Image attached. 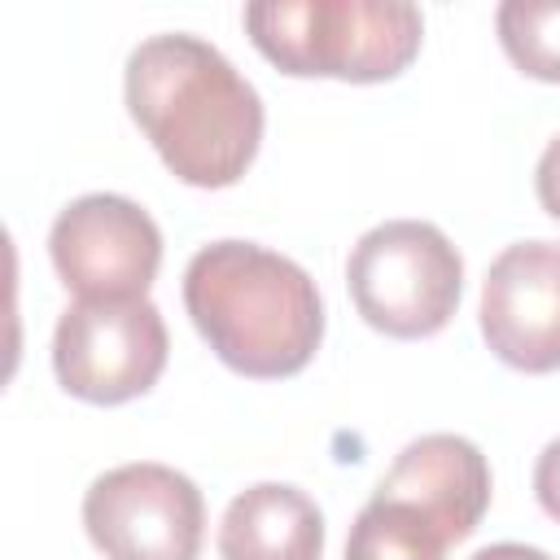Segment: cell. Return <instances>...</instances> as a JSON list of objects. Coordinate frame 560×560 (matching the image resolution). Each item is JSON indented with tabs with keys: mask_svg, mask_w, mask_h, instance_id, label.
I'll return each mask as SVG.
<instances>
[{
	"mask_svg": "<svg viewBox=\"0 0 560 560\" xmlns=\"http://www.w3.org/2000/svg\"><path fill=\"white\" fill-rule=\"evenodd\" d=\"M494 26L508 61L521 74L560 83V0H503Z\"/></svg>",
	"mask_w": 560,
	"mask_h": 560,
	"instance_id": "obj_12",
	"label": "cell"
},
{
	"mask_svg": "<svg viewBox=\"0 0 560 560\" xmlns=\"http://www.w3.org/2000/svg\"><path fill=\"white\" fill-rule=\"evenodd\" d=\"M534 192H538V206L560 223V136L547 140V149L534 166Z\"/></svg>",
	"mask_w": 560,
	"mask_h": 560,
	"instance_id": "obj_14",
	"label": "cell"
},
{
	"mask_svg": "<svg viewBox=\"0 0 560 560\" xmlns=\"http://www.w3.org/2000/svg\"><path fill=\"white\" fill-rule=\"evenodd\" d=\"M122 96L162 166L192 188H228L258 158L262 101L254 83L197 35L171 31L140 39L122 70Z\"/></svg>",
	"mask_w": 560,
	"mask_h": 560,
	"instance_id": "obj_1",
	"label": "cell"
},
{
	"mask_svg": "<svg viewBox=\"0 0 560 560\" xmlns=\"http://www.w3.org/2000/svg\"><path fill=\"white\" fill-rule=\"evenodd\" d=\"M61 284L79 298H144L162 267V232L131 197H74L48 232Z\"/></svg>",
	"mask_w": 560,
	"mask_h": 560,
	"instance_id": "obj_7",
	"label": "cell"
},
{
	"mask_svg": "<svg viewBox=\"0 0 560 560\" xmlns=\"http://www.w3.org/2000/svg\"><path fill=\"white\" fill-rule=\"evenodd\" d=\"M223 560H319L324 512L315 499L284 481H258L241 490L219 521Z\"/></svg>",
	"mask_w": 560,
	"mask_h": 560,
	"instance_id": "obj_10",
	"label": "cell"
},
{
	"mask_svg": "<svg viewBox=\"0 0 560 560\" xmlns=\"http://www.w3.org/2000/svg\"><path fill=\"white\" fill-rule=\"evenodd\" d=\"M534 494H538V508L560 525V438H551L534 464Z\"/></svg>",
	"mask_w": 560,
	"mask_h": 560,
	"instance_id": "obj_13",
	"label": "cell"
},
{
	"mask_svg": "<svg viewBox=\"0 0 560 560\" xmlns=\"http://www.w3.org/2000/svg\"><path fill=\"white\" fill-rule=\"evenodd\" d=\"M472 560H551L542 547H525V542H494V547H481Z\"/></svg>",
	"mask_w": 560,
	"mask_h": 560,
	"instance_id": "obj_15",
	"label": "cell"
},
{
	"mask_svg": "<svg viewBox=\"0 0 560 560\" xmlns=\"http://www.w3.org/2000/svg\"><path fill=\"white\" fill-rule=\"evenodd\" d=\"M254 48L293 79L385 83L424 39L416 4L402 0H267L245 9Z\"/></svg>",
	"mask_w": 560,
	"mask_h": 560,
	"instance_id": "obj_3",
	"label": "cell"
},
{
	"mask_svg": "<svg viewBox=\"0 0 560 560\" xmlns=\"http://www.w3.org/2000/svg\"><path fill=\"white\" fill-rule=\"evenodd\" d=\"M166 350V324L149 298H79L57 319L52 372L66 394L118 407L158 385Z\"/></svg>",
	"mask_w": 560,
	"mask_h": 560,
	"instance_id": "obj_5",
	"label": "cell"
},
{
	"mask_svg": "<svg viewBox=\"0 0 560 560\" xmlns=\"http://www.w3.org/2000/svg\"><path fill=\"white\" fill-rule=\"evenodd\" d=\"M83 529L105 560H197L206 503L192 477L166 464H118L88 486Z\"/></svg>",
	"mask_w": 560,
	"mask_h": 560,
	"instance_id": "obj_6",
	"label": "cell"
},
{
	"mask_svg": "<svg viewBox=\"0 0 560 560\" xmlns=\"http://www.w3.org/2000/svg\"><path fill=\"white\" fill-rule=\"evenodd\" d=\"M446 538L407 503L368 499L350 525L346 560H442Z\"/></svg>",
	"mask_w": 560,
	"mask_h": 560,
	"instance_id": "obj_11",
	"label": "cell"
},
{
	"mask_svg": "<svg viewBox=\"0 0 560 560\" xmlns=\"http://www.w3.org/2000/svg\"><path fill=\"white\" fill-rule=\"evenodd\" d=\"M346 284L363 324L398 341H420L451 324L464 293V258L442 228L389 219L359 236Z\"/></svg>",
	"mask_w": 560,
	"mask_h": 560,
	"instance_id": "obj_4",
	"label": "cell"
},
{
	"mask_svg": "<svg viewBox=\"0 0 560 560\" xmlns=\"http://www.w3.org/2000/svg\"><path fill=\"white\" fill-rule=\"evenodd\" d=\"M184 306L223 368L254 381L302 372L324 341L315 280L254 241L201 245L184 267Z\"/></svg>",
	"mask_w": 560,
	"mask_h": 560,
	"instance_id": "obj_2",
	"label": "cell"
},
{
	"mask_svg": "<svg viewBox=\"0 0 560 560\" xmlns=\"http://www.w3.org/2000/svg\"><path fill=\"white\" fill-rule=\"evenodd\" d=\"M372 494L416 508L451 547L464 542L490 508V464L459 433H424L394 455Z\"/></svg>",
	"mask_w": 560,
	"mask_h": 560,
	"instance_id": "obj_9",
	"label": "cell"
},
{
	"mask_svg": "<svg viewBox=\"0 0 560 560\" xmlns=\"http://www.w3.org/2000/svg\"><path fill=\"white\" fill-rule=\"evenodd\" d=\"M481 337L516 372H560V245L516 241L481 280Z\"/></svg>",
	"mask_w": 560,
	"mask_h": 560,
	"instance_id": "obj_8",
	"label": "cell"
}]
</instances>
